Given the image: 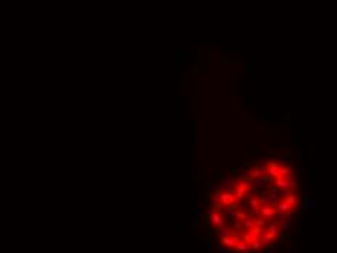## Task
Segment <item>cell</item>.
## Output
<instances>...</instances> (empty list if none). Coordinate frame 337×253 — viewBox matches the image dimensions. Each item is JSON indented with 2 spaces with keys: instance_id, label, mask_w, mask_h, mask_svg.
<instances>
[{
  "instance_id": "obj_1",
  "label": "cell",
  "mask_w": 337,
  "mask_h": 253,
  "mask_svg": "<svg viewBox=\"0 0 337 253\" xmlns=\"http://www.w3.org/2000/svg\"><path fill=\"white\" fill-rule=\"evenodd\" d=\"M236 202V197H234V194L233 192H222L221 194V207L224 205V207H230V205H233Z\"/></svg>"
},
{
  "instance_id": "obj_2",
  "label": "cell",
  "mask_w": 337,
  "mask_h": 253,
  "mask_svg": "<svg viewBox=\"0 0 337 253\" xmlns=\"http://www.w3.org/2000/svg\"><path fill=\"white\" fill-rule=\"evenodd\" d=\"M259 212L262 214L263 218H273L276 214V208H272V205H262Z\"/></svg>"
},
{
  "instance_id": "obj_3",
  "label": "cell",
  "mask_w": 337,
  "mask_h": 253,
  "mask_svg": "<svg viewBox=\"0 0 337 253\" xmlns=\"http://www.w3.org/2000/svg\"><path fill=\"white\" fill-rule=\"evenodd\" d=\"M233 194H234V197L238 199H244L246 197L250 195V191H246V189H243V188L240 186V185H237L236 189L233 191Z\"/></svg>"
},
{
  "instance_id": "obj_4",
  "label": "cell",
  "mask_w": 337,
  "mask_h": 253,
  "mask_svg": "<svg viewBox=\"0 0 337 253\" xmlns=\"http://www.w3.org/2000/svg\"><path fill=\"white\" fill-rule=\"evenodd\" d=\"M281 166L282 165L276 163V162H270L269 163V176H273V177L279 176V169H281Z\"/></svg>"
},
{
  "instance_id": "obj_5",
  "label": "cell",
  "mask_w": 337,
  "mask_h": 253,
  "mask_svg": "<svg viewBox=\"0 0 337 253\" xmlns=\"http://www.w3.org/2000/svg\"><path fill=\"white\" fill-rule=\"evenodd\" d=\"M234 249H236L237 252H241V253L250 252V246H248V244L244 242V240H237V242H236V246H234Z\"/></svg>"
},
{
  "instance_id": "obj_6",
  "label": "cell",
  "mask_w": 337,
  "mask_h": 253,
  "mask_svg": "<svg viewBox=\"0 0 337 253\" xmlns=\"http://www.w3.org/2000/svg\"><path fill=\"white\" fill-rule=\"evenodd\" d=\"M286 201H288V204L291 205V208L295 209L298 207V204H299V198H298V195L296 194H289V195H286Z\"/></svg>"
},
{
  "instance_id": "obj_7",
  "label": "cell",
  "mask_w": 337,
  "mask_h": 253,
  "mask_svg": "<svg viewBox=\"0 0 337 253\" xmlns=\"http://www.w3.org/2000/svg\"><path fill=\"white\" fill-rule=\"evenodd\" d=\"M236 242H237V239L234 237V236L222 237V240H221V243L224 244L225 247H228V249H234V246H236Z\"/></svg>"
},
{
  "instance_id": "obj_8",
  "label": "cell",
  "mask_w": 337,
  "mask_h": 253,
  "mask_svg": "<svg viewBox=\"0 0 337 253\" xmlns=\"http://www.w3.org/2000/svg\"><path fill=\"white\" fill-rule=\"evenodd\" d=\"M276 209H279V212H285V214L292 212V208H291V205L288 204V201H286V199L281 201V202L278 204V208H276Z\"/></svg>"
},
{
  "instance_id": "obj_9",
  "label": "cell",
  "mask_w": 337,
  "mask_h": 253,
  "mask_svg": "<svg viewBox=\"0 0 337 253\" xmlns=\"http://www.w3.org/2000/svg\"><path fill=\"white\" fill-rule=\"evenodd\" d=\"M276 186L279 188V189H282V191H285V189L289 188V182H288V179H285V177L278 176L276 177Z\"/></svg>"
},
{
  "instance_id": "obj_10",
  "label": "cell",
  "mask_w": 337,
  "mask_h": 253,
  "mask_svg": "<svg viewBox=\"0 0 337 253\" xmlns=\"http://www.w3.org/2000/svg\"><path fill=\"white\" fill-rule=\"evenodd\" d=\"M241 224H243V229L250 230V229L254 226V220H253V218H244V220H241Z\"/></svg>"
},
{
  "instance_id": "obj_11",
  "label": "cell",
  "mask_w": 337,
  "mask_h": 253,
  "mask_svg": "<svg viewBox=\"0 0 337 253\" xmlns=\"http://www.w3.org/2000/svg\"><path fill=\"white\" fill-rule=\"evenodd\" d=\"M250 207L254 209V211H259V209H260V207H262V204H260V199L251 198V199H250Z\"/></svg>"
},
{
  "instance_id": "obj_12",
  "label": "cell",
  "mask_w": 337,
  "mask_h": 253,
  "mask_svg": "<svg viewBox=\"0 0 337 253\" xmlns=\"http://www.w3.org/2000/svg\"><path fill=\"white\" fill-rule=\"evenodd\" d=\"M238 185L243 188V189H246V191H250L253 188V182H250V180H241Z\"/></svg>"
},
{
  "instance_id": "obj_13",
  "label": "cell",
  "mask_w": 337,
  "mask_h": 253,
  "mask_svg": "<svg viewBox=\"0 0 337 253\" xmlns=\"http://www.w3.org/2000/svg\"><path fill=\"white\" fill-rule=\"evenodd\" d=\"M259 177H262V172H260L259 167H256L250 172V179H259Z\"/></svg>"
},
{
  "instance_id": "obj_14",
  "label": "cell",
  "mask_w": 337,
  "mask_h": 253,
  "mask_svg": "<svg viewBox=\"0 0 337 253\" xmlns=\"http://www.w3.org/2000/svg\"><path fill=\"white\" fill-rule=\"evenodd\" d=\"M291 172H292V170H289L288 167H285V166L282 165V166H281V169H279V176L285 177V176H288V175H289Z\"/></svg>"
},
{
  "instance_id": "obj_15",
  "label": "cell",
  "mask_w": 337,
  "mask_h": 253,
  "mask_svg": "<svg viewBox=\"0 0 337 253\" xmlns=\"http://www.w3.org/2000/svg\"><path fill=\"white\" fill-rule=\"evenodd\" d=\"M260 172H262V176H265V175H269V163H265V165L262 166Z\"/></svg>"
},
{
  "instance_id": "obj_16",
  "label": "cell",
  "mask_w": 337,
  "mask_h": 253,
  "mask_svg": "<svg viewBox=\"0 0 337 253\" xmlns=\"http://www.w3.org/2000/svg\"><path fill=\"white\" fill-rule=\"evenodd\" d=\"M291 224H292V220H286V221H283V229H285V231H288V230H289Z\"/></svg>"
},
{
  "instance_id": "obj_17",
  "label": "cell",
  "mask_w": 337,
  "mask_h": 253,
  "mask_svg": "<svg viewBox=\"0 0 337 253\" xmlns=\"http://www.w3.org/2000/svg\"><path fill=\"white\" fill-rule=\"evenodd\" d=\"M268 230L269 231H278V227H276V224H273V223H268Z\"/></svg>"
},
{
  "instance_id": "obj_18",
  "label": "cell",
  "mask_w": 337,
  "mask_h": 253,
  "mask_svg": "<svg viewBox=\"0 0 337 253\" xmlns=\"http://www.w3.org/2000/svg\"><path fill=\"white\" fill-rule=\"evenodd\" d=\"M278 159H279V160H283V163H288V162H289V157H288V156H279Z\"/></svg>"
},
{
  "instance_id": "obj_19",
  "label": "cell",
  "mask_w": 337,
  "mask_h": 253,
  "mask_svg": "<svg viewBox=\"0 0 337 253\" xmlns=\"http://www.w3.org/2000/svg\"><path fill=\"white\" fill-rule=\"evenodd\" d=\"M221 253H228V250H225L224 249V250H221Z\"/></svg>"
}]
</instances>
